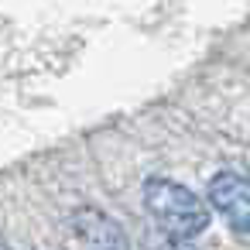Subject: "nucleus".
<instances>
[{
	"label": "nucleus",
	"mask_w": 250,
	"mask_h": 250,
	"mask_svg": "<svg viewBox=\"0 0 250 250\" xmlns=\"http://www.w3.org/2000/svg\"><path fill=\"white\" fill-rule=\"evenodd\" d=\"M144 209L158 223L165 236L175 240H195L209 229V206L199 199L188 185L171 178H147L144 182Z\"/></svg>",
	"instance_id": "1"
},
{
	"label": "nucleus",
	"mask_w": 250,
	"mask_h": 250,
	"mask_svg": "<svg viewBox=\"0 0 250 250\" xmlns=\"http://www.w3.org/2000/svg\"><path fill=\"white\" fill-rule=\"evenodd\" d=\"M209 206L236 229V236H247V226H250V188H247V178L240 171H216L209 178Z\"/></svg>",
	"instance_id": "2"
},
{
	"label": "nucleus",
	"mask_w": 250,
	"mask_h": 250,
	"mask_svg": "<svg viewBox=\"0 0 250 250\" xmlns=\"http://www.w3.org/2000/svg\"><path fill=\"white\" fill-rule=\"evenodd\" d=\"M72 229H76V236H79L89 250H130L127 233H124L120 223L110 219L103 209H93V206L76 209V212H72Z\"/></svg>",
	"instance_id": "3"
},
{
	"label": "nucleus",
	"mask_w": 250,
	"mask_h": 250,
	"mask_svg": "<svg viewBox=\"0 0 250 250\" xmlns=\"http://www.w3.org/2000/svg\"><path fill=\"white\" fill-rule=\"evenodd\" d=\"M151 250H199V247H195L192 240H175V236H165V233H161Z\"/></svg>",
	"instance_id": "4"
},
{
	"label": "nucleus",
	"mask_w": 250,
	"mask_h": 250,
	"mask_svg": "<svg viewBox=\"0 0 250 250\" xmlns=\"http://www.w3.org/2000/svg\"><path fill=\"white\" fill-rule=\"evenodd\" d=\"M0 250H7V247H0Z\"/></svg>",
	"instance_id": "5"
}]
</instances>
